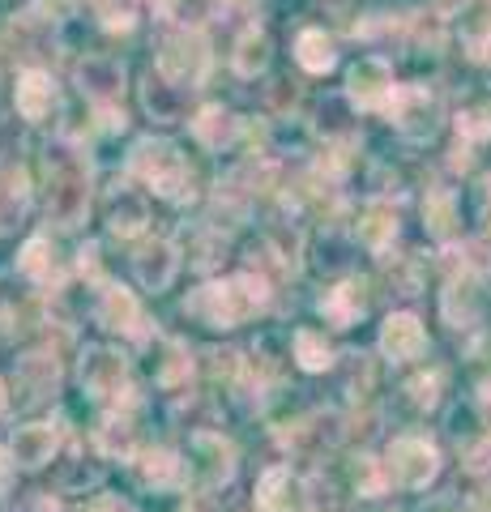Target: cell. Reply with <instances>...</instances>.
<instances>
[{"label": "cell", "mask_w": 491, "mask_h": 512, "mask_svg": "<svg viewBox=\"0 0 491 512\" xmlns=\"http://www.w3.org/2000/svg\"><path fill=\"white\" fill-rule=\"evenodd\" d=\"M265 303H269L265 278L244 274V278H231V282L201 286L197 295H188L184 312L197 316L201 325H210V329H231V325H240V320H248L257 308H265Z\"/></svg>", "instance_id": "6da1fadb"}, {"label": "cell", "mask_w": 491, "mask_h": 512, "mask_svg": "<svg viewBox=\"0 0 491 512\" xmlns=\"http://www.w3.org/2000/svg\"><path fill=\"white\" fill-rule=\"evenodd\" d=\"M133 171L167 201L193 197V175H188L184 154L171 146V141H154V137L141 141V146L133 150Z\"/></svg>", "instance_id": "7a4b0ae2"}, {"label": "cell", "mask_w": 491, "mask_h": 512, "mask_svg": "<svg viewBox=\"0 0 491 512\" xmlns=\"http://www.w3.org/2000/svg\"><path fill=\"white\" fill-rule=\"evenodd\" d=\"M158 73L176 90L201 86L205 73H210V43H205L201 30H176L171 39H163V47H158Z\"/></svg>", "instance_id": "3957f363"}, {"label": "cell", "mask_w": 491, "mask_h": 512, "mask_svg": "<svg viewBox=\"0 0 491 512\" xmlns=\"http://www.w3.org/2000/svg\"><path fill=\"white\" fill-rule=\"evenodd\" d=\"M436 470H440L436 444H427V440H419V436L393 440V448H389V474H393V483L419 491V487L432 483Z\"/></svg>", "instance_id": "277c9868"}, {"label": "cell", "mask_w": 491, "mask_h": 512, "mask_svg": "<svg viewBox=\"0 0 491 512\" xmlns=\"http://www.w3.org/2000/svg\"><path fill=\"white\" fill-rule=\"evenodd\" d=\"M77 86H82V94L94 107L107 111V107H116L120 94H124V69L107 56H90V60L77 64Z\"/></svg>", "instance_id": "5b68a950"}, {"label": "cell", "mask_w": 491, "mask_h": 512, "mask_svg": "<svg viewBox=\"0 0 491 512\" xmlns=\"http://www.w3.org/2000/svg\"><path fill=\"white\" fill-rule=\"evenodd\" d=\"M346 86H351V99L359 107H389L398 86H393V69L380 56H363L351 77H346Z\"/></svg>", "instance_id": "8992f818"}, {"label": "cell", "mask_w": 491, "mask_h": 512, "mask_svg": "<svg viewBox=\"0 0 491 512\" xmlns=\"http://www.w3.org/2000/svg\"><path fill=\"white\" fill-rule=\"evenodd\" d=\"M393 120H398V128L406 137H432V128H436V103H432V94H427L423 86H398V94H393V103L385 107Z\"/></svg>", "instance_id": "52a82bcc"}, {"label": "cell", "mask_w": 491, "mask_h": 512, "mask_svg": "<svg viewBox=\"0 0 491 512\" xmlns=\"http://www.w3.org/2000/svg\"><path fill=\"white\" fill-rule=\"evenodd\" d=\"M257 508L261 512H304V483L287 466L265 470L257 483Z\"/></svg>", "instance_id": "ba28073f"}, {"label": "cell", "mask_w": 491, "mask_h": 512, "mask_svg": "<svg viewBox=\"0 0 491 512\" xmlns=\"http://www.w3.org/2000/svg\"><path fill=\"white\" fill-rule=\"evenodd\" d=\"M380 350H385L393 363L419 359L427 350V333H423V325L410 312H398V316L385 320V329H380Z\"/></svg>", "instance_id": "9c48e42d"}, {"label": "cell", "mask_w": 491, "mask_h": 512, "mask_svg": "<svg viewBox=\"0 0 491 512\" xmlns=\"http://www.w3.org/2000/svg\"><path fill=\"white\" fill-rule=\"evenodd\" d=\"M133 269H137L141 286H150V291H163V286H171V278H176L180 256H176V248H171V244H163V239H150V244L137 248Z\"/></svg>", "instance_id": "30bf717a"}, {"label": "cell", "mask_w": 491, "mask_h": 512, "mask_svg": "<svg viewBox=\"0 0 491 512\" xmlns=\"http://www.w3.org/2000/svg\"><path fill=\"white\" fill-rule=\"evenodd\" d=\"M56 448H60V431L56 427H47V423H30V427H18V436H13V461L26 470H39L47 466V461L56 457Z\"/></svg>", "instance_id": "8fae6325"}, {"label": "cell", "mask_w": 491, "mask_h": 512, "mask_svg": "<svg viewBox=\"0 0 491 512\" xmlns=\"http://www.w3.org/2000/svg\"><path fill=\"white\" fill-rule=\"evenodd\" d=\"M13 103H18L22 120H43L56 107V82L43 69H26L18 77V86H13Z\"/></svg>", "instance_id": "7c38bea8"}, {"label": "cell", "mask_w": 491, "mask_h": 512, "mask_svg": "<svg viewBox=\"0 0 491 512\" xmlns=\"http://www.w3.org/2000/svg\"><path fill=\"white\" fill-rule=\"evenodd\" d=\"M82 384L90 397H116L124 384V359L112 350H90L82 359Z\"/></svg>", "instance_id": "4fadbf2b"}, {"label": "cell", "mask_w": 491, "mask_h": 512, "mask_svg": "<svg viewBox=\"0 0 491 512\" xmlns=\"http://www.w3.org/2000/svg\"><path fill=\"white\" fill-rule=\"evenodd\" d=\"M99 325L120 329V333H137L141 338V308H137L133 291H124V286H107L103 299H99Z\"/></svg>", "instance_id": "5bb4252c"}, {"label": "cell", "mask_w": 491, "mask_h": 512, "mask_svg": "<svg viewBox=\"0 0 491 512\" xmlns=\"http://www.w3.org/2000/svg\"><path fill=\"white\" fill-rule=\"evenodd\" d=\"M193 137L205 150H227L231 141L240 137V120H235L227 107H201L193 120Z\"/></svg>", "instance_id": "9a60e30c"}, {"label": "cell", "mask_w": 491, "mask_h": 512, "mask_svg": "<svg viewBox=\"0 0 491 512\" xmlns=\"http://www.w3.org/2000/svg\"><path fill=\"white\" fill-rule=\"evenodd\" d=\"M393 235H398V214H393L385 201H372L368 210H363V218H359V244L380 252V248L393 244Z\"/></svg>", "instance_id": "2e32d148"}, {"label": "cell", "mask_w": 491, "mask_h": 512, "mask_svg": "<svg viewBox=\"0 0 491 512\" xmlns=\"http://www.w3.org/2000/svg\"><path fill=\"white\" fill-rule=\"evenodd\" d=\"M462 43L470 56H491V0H470L462 9Z\"/></svg>", "instance_id": "e0dca14e"}, {"label": "cell", "mask_w": 491, "mask_h": 512, "mask_svg": "<svg viewBox=\"0 0 491 512\" xmlns=\"http://www.w3.org/2000/svg\"><path fill=\"white\" fill-rule=\"evenodd\" d=\"M295 60H299V69H308V73H329L338 64V52H334V39L325 35V30H304V35L295 39Z\"/></svg>", "instance_id": "ac0fdd59"}, {"label": "cell", "mask_w": 491, "mask_h": 512, "mask_svg": "<svg viewBox=\"0 0 491 512\" xmlns=\"http://www.w3.org/2000/svg\"><path fill=\"white\" fill-rule=\"evenodd\" d=\"M231 64H235V73H240V77L265 73V64H269V39H265V30H257V26L244 30L240 43H235Z\"/></svg>", "instance_id": "d6986e66"}, {"label": "cell", "mask_w": 491, "mask_h": 512, "mask_svg": "<svg viewBox=\"0 0 491 512\" xmlns=\"http://www.w3.org/2000/svg\"><path fill=\"white\" fill-rule=\"evenodd\" d=\"M479 308H483V291L474 278H457L445 291V316L453 325H470V320L479 316Z\"/></svg>", "instance_id": "ffe728a7"}, {"label": "cell", "mask_w": 491, "mask_h": 512, "mask_svg": "<svg viewBox=\"0 0 491 512\" xmlns=\"http://www.w3.org/2000/svg\"><path fill=\"white\" fill-rule=\"evenodd\" d=\"M363 286L359 282H342V286H334L325 299H321V316H329L334 325H355V316L363 312Z\"/></svg>", "instance_id": "44dd1931"}, {"label": "cell", "mask_w": 491, "mask_h": 512, "mask_svg": "<svg viewBox=\"0 0 491 512\" xmlns=\"http://www.w3.org/2000/svg\"><path fill=\"white\" fill-rule=\"evenodd\" d=\"M197 444L205 448V461H193V470L205 478V483H223V478L235 470V453H231V444L223 436H197Z\"/></svg>", "instance_id": "7402d4cb"}, {"label": "cell", "mask_w": 491, "mask_h": 512, "mask_svg": "<svg viewBox=\"0 0 491 512\" xmlns=\"http://www.w3.org/2000/svg\"><path fill=\"white\" fill-rule=\"evenodd\" d=\"M18 269L30 282H56V252H52V244H47L43 235L26 239V248L18 252Z\"/></svg>", "instance_id": "603a6c76"}, {"label": "cell", "mask_w": 491, "mask_h": 512, "mask_svg": "<svg viewBox=\"0 0 491 512\" xmlns=\"http://www.w3.org/2000/svg\"><path fill=\"white\" fill-rule=\"evenodd\" d=\"M180 474H184V461L176 453H167V448H154L141 461V483H150V487H176Z\"/></svg>", "instance_id": "cb8c5ba5"}, {"label": "cell", "mask_w": 491, "mask_h": 512, "mask_svg": "<svg viewBox=\"0 0 491 512\" xmlns=\"http://www.w3.org/2000/svg\"><path fill=\"white\" fill-rule=\"evenodd\" d=\"M26 201H30V192H26L22 175L0 171V227H13V222L26 214Z\"/></svg>", "instance_id": "d4e9b609"}, {"label": "cell", "mask_w": 491, "mask_h": 512, "mask_svg": "<svg viewBox=\"0 0 491 512\" xmlns=\"http://www.w3.org/2000/svg\"><path fill=\"white\" fill-rule=\"evenodd\" d=\"M295 359H299V367H304V372H325V367L334 363V350H329L325 333L299 329V333H295Z\"/></svg>", "instance_id": "484cf974"}, {"label": "cell", "mask_w": 491, "mask_h": 512, "mask_svg": "<svg viewBox=\"0 0 491 512\" xmlns=\"http://www.w3.org/2000/svg\"><path fill=\"white\" fill-rule=\"evenodd\" d=\"M94 440H99L107 457H129L133 453V423L124 419V414H107L99 431H94Z\"/></svg>", "instance_id": "4316f807"}, {"label": "cell", "mask_w": 491, "mask_h": 512, "mask_svg": "<svg viewBox=\"0 0 491 512\" xmlns=\"http://www.w3.org/2000/svg\"><path fill=\"white\" fill-rule=\"evenodd\" d=\"M423 218H427V231L440 235V239H449L457 227V205H453V192H432V197L423 201Z\"/></svg>", "instance_id": "83f0119b"}, {"label": "cell", "mask_w": 491, "mask_h": 512, "mask_svg": "<svg viewBox=\"0 0 491 512\" xmlns=\"http://www.w3.org/2000/svg\"><path fill=\"white\" fill-rule=\"evenodd\" d=\"M141 227H146V201L129 197V192H124V201L116 197V205H112V231L116 235H137Z\"/></svg>", "instance_id": "f1b7e54d"}, {"label": "cell", "mask_w": 491, "mask_h": 512, "mask_svg": "<svg viewBox=\"0 0 491 512\" xmlns=\"http://www.w3.org/2000/svg\"><path fill=\"white\" fill-rule=\"evenodd\" d=\"M107 30H129L137 22V0H90Z\"/></svg>", "instance_id": "f546056e"}, {"label": "cell", "mask_w": 491, "mask_h": 512, "mask_svg": "<svg viewBox=\"0 0 491 512\" xmlns=\"http://www.w3.org/2000/svg\"><path fill=\"white\" fill-rule=\"evenodd\" d=\"M22 376H30V389L43 393L56 384V363L47 355H30V359H22Z\"/></svg>", "instance_id": "4dcf8cb0"}, {"label": "cell", "mask_w": 491, "mask_h": 512, "mask_svg": "<svg viewBox=\"0 0 491 512\" xmlns=\"http://www.w3.org/2000/svg\"><path fill=\"white\" fill-rule=\"evenodd\" d=\"M457 133L479 141V137H491V107H466L462 116H457Z\"/></svg>", "instance_id": "1f68e13d"}, {"label": "cell", "mask_w": 491, "mask_h": 512, "mask_svg": "<svg viewBox=\"0 0 491 512\" xmlns=\"http://www.w3.org/2000/svg\"><path fill=\"white\" fill-rule=\"evenodd\" d=\"M355 483L363 495H376L380 487H385V478H380V461L376 457H359L355 461Z\"/></svg>", "instance_id": "d6a6232c"}, {"label": "cell", "mask_w": 491, "mask_h": 512, "mask_svg": "<svg viewBox=\"0 0 491 512\" xmlns=\"http://www.w3.org/2000/svg\"><path fill=\"white\" fill-rule=\"evenodd\" d=\"M150 5H154V13H163L171 22H188V13L201 9V0H150Z\"/></svg>", "instance_id": "836d02e7"}, {"label": "cell", "mask_w": 491, "mask_h": 512, "mask_svg": "<svg viewBox=\"0 0 491 512\" xmlns=\"http://www.w3.org/2000/svg\"><path fill=\"white\" fill-rule=\"evenodd\" d=\"M436 389H440V372L419 376L415 384H410V393H415V402H419V406H432V402H436Z\"/></svg>", "instance_id": "e575fe53"}, {"label": "cell", "mask_w": 491, "mask_h": 512, "mask_svg": "<svg viewBox=\"0 0 491 512\" xmlns=\"http://www.w3.org/2000/svg\"><path fill=\"white\" fill-rule=\"evenodd\" d=\"M90 512H133V504L116 500V495H103V500H94V504H90Z\"/></svg>", "instance_id": "d590c367"}, {"label": "cell", "mask_w": 491, "mask_h": 512, "mask_svg": "<svg viewBox=\"0 0 491 512\" xmlns=\"http://www.w3.org/2000/svg\"><path fill=\"white\" fill-rule=\"evenodd\" d=\"M9 483H13V453L9 448H0V495L9 491Z\"/></svg>", "instance_id": "8d00e7d4"}, {"label": "cell", "mask_w": 491, "mask_h": 512, "mask_svg": "<svg viewBox=\"0 0 491 512\" xmlns=\"http://www.w3.org/2000/svg\"><path fill=\"white\" fill-rule=\"evenodd\" d=\"M470 470H491V444H483L479 453H474V461H470Z\"/></svg>", "instance_id": "74e56055"}, {"label": "cell", "mask_w": 491, "mask_h": 512, "mask_svg": "<svg viewBox=\"0 0 491 512\" xmlns=\"http://www.w3.org/2000/svg\"><path fill=\"white\" fill-rule=\"evenodd\" d=\"M483 210H487V222H491V180L483 184Z\"/></svg>", "instance_id": "f35d334b"}, {"label": "cell", "mask_w": 491, "mask_h": 512, "mask_svg": "<svg viewBox=\"0 0 491 512\" xmlns=\"http://www.w3.org/2000/svg\"><path fill=\"white\" fill-rule=\"evenodd\" d=\"M5 406H9V393H5V384H0V414H5Z\"/></svg>", "instance_id": "ab89813d"}, {"label": "cell", "mask_w": 491, "mask_h": 512, "mask_svg": "<svg viewBox=\"0 0 491 512\" xmlns=\"http://www.w3.org/2000/svg\"><path fill=\"white\" fill-rule=\"evenodd\" d=\"M440 5H445V9H462V0H440Z\"/></svg>", "instance_id": "60d3db41"}]
</instances>
